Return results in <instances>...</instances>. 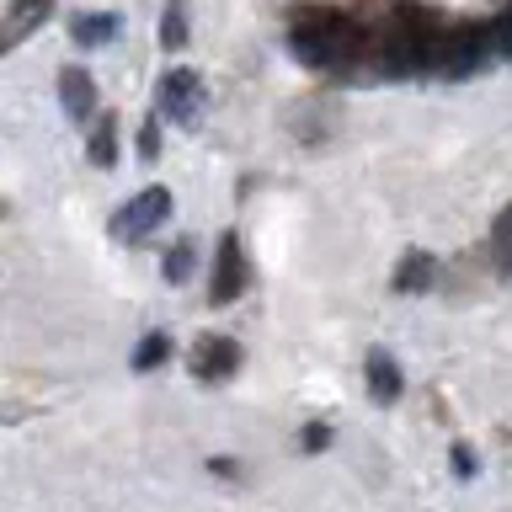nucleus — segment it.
Returning <instances> with one entry per match:
<instances>
[{
    "mask_svg": "<svg viewBox=\"0 0 512 512\" xmlns=\"http://www.w3.org/2000/svg\"><path fill=\"white\" fill-rule=\"evenodd\" d=\"M246 294V256H240V235L230 230L219 240V256H214V278H208V304H235Z\"/></svg>",
    "mask_w": 512,
    "mask_h": 512,
    "instance_id": "3",
    "label": "nucleus"
},
{
    "mask_svg": "<svg viewBox=\"0 0 512 512\" xmlns=\"http://www.w3.org/2000/svg\"><path fill=\"white\" fill-rule=\"evenodd\" d=\"M166 214H171V192H166V187H144L139 198H128V203L118 208L112 235H118V240H144Z\"/></svg>",
    "mask_w": 512,
    "mask_h": 512,
    "instance_id": "2",
    "label": "nucleus"
},
{
    "mask_svg": "<svg viewBox=\"0 0 512 512\" xmlns=\"http://www.w3.org/2000/svg\"><path fill=\"white\" fill-rule=\"evenodd\" d=\"M160 272H166V283H187V278H192V246H176V251H166V262H160Z\"/></svg>",
    "mask_w": 512,
    "mask_h": 512,
    "instance_id": "14",
    "label": "nucleus"
},
{
    "mask_svg": "<svg viewBox=\"0 0 512 512\" xmlns=\"http://www.w3.org/2000/svg\"><path fill=\"white\" fill-rule=\"evenodd\" d=\"M288 48H294V59L315 64V70H331V64H347L363 48V27L342 11L304 6L294 16V38H288Z\"/></svg>",
    "mask_w": 512,
    "mask_h": 512,
    "instance_id": "1",
    "label": "nucleus"
},
{
    "mask_svg": "<svg viewBox=\"0 0 512 512\" xmlns=\"http://www.w3.org/2000/svg\"><path fill=\"white\" fill-rule=\"evenodd\" d=\"M240 368V347L230 342V336H208V342L198 347V358H192V374L198 379H230Z\"/></svg>",
    "mask_w": 512,
    "mask_h": 512,
    "instance_id": "6",
    "label": "nucleus"
},
{
    "mask_svg": "<svg viewBox=\"0 0 512 512\" xmlns=\"http://www.w3.org/2000/svg\"><path fill=\"white\" fill-rule=\"evenodd\" d=\"M326 438H331V432H326V427H320V422H315L310 432H304V443H310V448H326Z\"/></svg>",
    "mask_w": 512,
    "mask_h": 512,
    "instance_id": "17",
    "label": "nucleus"
},
{
    "mask_svg": "<svg viewBox=\"0 0 512 512\" xmlns=\"http://www.w3.org/2000/svg\"><path fill=\"white\" fill-rule=\"evenodd\" d=\"M75 43H86V48H96V43H107L112 32H118V16H107V11H91V16H75Z\"/></svg>",
    "mask_w": 512,
    "mask_h": 512,
    "instance_id": "10",
    "label": "nucleus"
},
{
    "mask_svg": "<svg viewBox=\"0 0 512 512\" xmlns=\"http://www.w3.org/2000/svg\"><path fill=\"white\" fill-rule=\"evenodd\" d=\"M59 102H64V112H70L75 123H86L96 112V80L86 70H75V64H64L59 70Z\"/></svg>",
    "mask_w": 512,
    "mask_h": 512,
    "instance_id": "5",
    "label": "nucleus"
},
{
    "mask_svg": "<svg viewBox=\"0 0 512 512\" xmlns=\"http://www.w3.org/2000/svg\"><path fill=\"white\" fill-rule=\"evenodd\" d=\"M86 155H91V166H102V171L118 166V118H96Z\"/></svg>",
    "mask_w": 512,
    "mask_h": 512,
    "instance_id": "8",
    "label": "nucleus"
},
{
    "mask_svg": "<svg viewBox=\"0 0 512 512\" xmlns=\"http://www.w3.org/2000/svg\"><path fill=\"white\" fill-rule=\"evenodd\" d=\"M432 256L427 251H406V262H400V272H395V288L400 294H422V288L432 283Z\"/></svg>",
    "mask_w": 512,
    "mask_h": 512,
    "instance_id": "9",
    "label": "nucleus"
},
{
    "mask_svg": "<svg viewBox=\"0 0 512 512\" xmlns=\"http://www.w3.org/2000/svg\"><path fill=\"white\" fill-rule=\"evenodd\" d=\"M166 358H171V336L166 331H150L139 342V352H134V368H160Z\"/></svg>",
    "mask_w": 512,
    "mask_h": 512,
    "instance_id": "13",
    "label": "nucleus"
},
{
    "mask_svg": "<svg viewBox=\"0 0 512 512\" xmlns=\"http://www.w3.org/2000/svg\"><path fill=\"white\" fill-rule=\"evenodd\" d=\"M160 107L171 112L176 128H192L198 112H203V80L192 70H171L166 80H160Z\"/></svg>",
    "mask_w": 512,
    "mask_h": 512,
    "instance_id": "4",
    "label": "nucleus"
},
{
    "mask_svg": "<svg viewBox=\"0 0 512 512\" xmlns=\"http://www.w3.org/2000/svg\"><path fill=\"white\" fill-rule=\"evenodd\" d=\"M139 155H144V160H155V155H160V123H155V118H144V123H139Z\"/></svg>",
    "mask_w": 512,
    "mask_h": 512,
    "instance_id": "15",
    "label": "nucleus"
},
{
    "mask_svg": "<svg viewBox=\"0 0 512 512\" xmlns=\"http://www.w3.org/2000/svg\"><path fill=\"white\" fill-rule=\"evenodd\" d=\"M160 48H187V6L171 0L166 16H160Z\"/></svg>",
    "mask_w": 512,
    "mask_h": 512,
    "instance_id": "12",
    "label": "nucleus"
},
{
    "mask_svg": "<svg viewBox=\"0 0 512 512\" xmlns=\"http://www.w3.org/2000/svg\"><path fill=\"white\" fill-rule=\"evenodd\" d=\"M363 374H368V395H374L379 406H390V400H400V363L390 358V352H368Z\"/></svg>",
    "mask_w": 512,
    "mask_h": 512,
    "instance_id": "7",
    "label": "nucleus"
},
{
    "mask_svg": "<svg viewBox=\"0 0 512 512\" xmlns=\"http://www.w3.org/2000/svg\"><path fill=\"white\" fill-rule=\"evenodd\" d=\"M491 256H496V272L512 278V203L502 208V219H496V230H491Z\"/></svg>",
    "mask_w": 512,
    "mask_h": 512,
    "instance_id": "11",
    "label": "nucleus"
},
{
    "mask_svg": "<svg viewBox=\"0 0 512 512\" xmlns=\"http://www.w3.org/2000/svg\"><path fill=\"white\" fill-rule=\"evenodd\" d=\"M448 464H454V475H459V480H470V475H475V454H470L464 443L448 448Z\"/></svg>",
    "mask_w": 512,
    "mask_h": 512,
    "instance_id": "16",
    "label": "nucleus"
}]
</instances>
